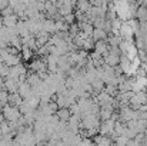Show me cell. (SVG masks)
I'll return each mask as SVG.
<instances>
[{
    "label": "cell",
    "mask_w": 147,
    "mask_h": 146,
    "mask_svg": "<svg viewBox=\"0 0 147 146\" xmlns=\"http://www.w3.org/2000/svg\"><path fill=\"white\" fill-rule=\"evenodd\" d=\"M104 63L109 65V66H111V67L117 66L120 63V53H116V52H110L109 50V53L104 56Z\"/></svg>",
    "instance_id": "7a4b0ae2"
},
{
    "label": "cell",
    "mask_w": 147,
    "mask_h": 146,
    "mask_svg": "<svg viewBox=\"0 0 147 146\" xmlns=\"http://www.w3.org/2000/svg\"><path fill=\"white\" fill-rule=\"evenodd\" d=\"M92 37L94 39V42L97 40H107L109 37V33L104 30V29H98V27H94L93 33H92Z\"/></svg>",
    "instance_id": "9c48e42d"
},
{
    "label": "cell",
    "mask_w": 147,
    "mask_h": 146,
    "mask_svg": "<svg viewBox=\"0 0 147 146\" xmlns=\"http://www.w3.org/2000/svg\"><path fill=\"white\" fill-rule=\"evenodd\" d=\"M64 22H66L67 24L76 23V22H77V20H76V14H74V13H69L67 16H64Z\"/></svg>",
    "instance_id": "4fadbf2b"
},
{
    "label": "cell",
    "mask_w": 147,
    "mask_h": 146,
    "mask_svg": "<svg viewBox=\"0 0 147 146\" xmlns=\"http://www.w3.org/2000/svg\"><path fill=\"white\" fill-rule=\"evenodd\" d=\"M9 103V92L6 90V89H3L1 92H0V107H3L4 105H7Z\"/></svg>",
    "instance_id": "7c38bea8"
},
{
    "label": "cell",
    "mask_w": 147,
    "mask_h": 146,
    "mask_svg": "<svg viewBox=\"0 0 147 146\" xmlns=\"http://www.w3.org/2000/svg\"><path fill=\"white\" fill-rule=\"evenodd\" d=\"M23 102H24V99L19 93V90L17 92H13V93H9V105H11V106H20Z\"/></svg>",
    "instance_id": "8992f818"
},
{
    "label": "cell",
    "mask_w": 147,
    "mask_h": 146,
    "mask_svg": "<svg viewBox=\"0 0 147 146\" xmlns=\"http://www.w3.org/2000/svg\"><path fill=\"white\" fill-rule=\"evenodd\" d=\"M4 89L9 92V93H13V92H17L19 90V82L11 79V77H6L4 79Z\"/></svg>",
    "instance_id": "5b68a950"
},
{
    "label": "cell",
    "mask_w": 147,
    "mask_h": 146,
    "mask_svg": "<svg viewBox=\"0 0 147 146\" xmlns=\"http://www.w3.org/2000/svg\"><path fill=\"white\" fill-rule=\"evenodd\" d=\"M33 52H34V50H32L27 45H23V48H22V57H23L24 60H29V59H32Z\"/></svg>",
    "instance_id": "8fae6325"
},
{
    "label": "cell",
    "mask_w": 147,
    "mask_h": 146,
    "mask_svg": "<svg viewBox=\"0 0 147 146\" xmlns=\"http://www.w3.org/2000/svg\"><path fill=\"white\" fill-rule=\"evenodd\" d=\"M3 115H4V119L9 120V122H14V120H19L20 116H22V112H20V107L19 106H11V105H4L3 106Z\"/></svg>",
    "instance_id": "6da1fadb"
},
{
    "label": "cell",
    "mask_w": 147,
    "mask_h": 146,
    "mask_svg": "<svg viewBox=\"0 0 147 146\" xmlns=\"http://www.w3.org/2000/svg\"><path fill=\"white\" fill-rule=\"evenodd\" d=\"M59 120H63V122H69L70 117H71V112L69 107H59V110L56 112Z\"/></svg>",
    "instance_id": "52a82bcc"
},
{
    "label": "cell",
    "mask_w": 147,
    "mask_h": 146,
    "mask_svg": "<svg viewBox=\"0 0 147 146\" xmlns=\"http://www.w3.org/2000/svg\"><path fill=\"white\" fill-rule=\"evenodd\" d=\"M94 50L98 52L100 54H103V57H104L109 53V50H110V45H109L107 40H97L94 43Z\"/></svg>",
    "instance_id": "277c9868"
},
{
    "label": "cell",
    "mask_w": 147,
    "mask_h": 146,
    "mask_svg": "<svg viewBox=\"0 0 147 146\" xmlns=\"http://www.w3.org/2000/svg\"><path fill=\"white\" fill-rule=\"evenodd\" d=\"M136 19L140 23H146L147 22V7L146 4H140L136 10Z\"/></svg>",
    "instance_id": "ba28073f"
},
{
    "label": "cell",
    "mask_w": 147,
    "mask_h": 146,
    "mask_svg": "<svg viewBox=\"0 0 147 146\" xmlns=\"http://www.w3.org/2000/svg\"><path fill=\"white\" fill-rule=\"evenodd\" d=\"M93 143H96V145H101V146H109V145H113V143H114V141H113V138H111V136L100 133V135H96V136L93 138Z\"/></svg>",
    "instance_id": "3957f363"
},
{
    "label": "cell",
    "mask_w": 147,
    "mask_h": 146,
    "mask_svg": "<svg viewBox=\"0 0 147 146\" xmlns=\"http://www.w3.org/2000/svg\"><path fill=\"white\" fill-rule=\"evenodd\" d=\"M14 13V9L11 7V6H7V7H4V9H1L0 10V14L4 17V16H9V14H13Z\"/></svg>",
    "instance_id": "5bb4252c"
},
{
    "label": "cell",
    "mask_w": 147,
    "mask_h": 146,
    "mask_svg": "<svg viewBox=\"0 0 147 146\" xmlns=\"http://www.w3.org/2000/svg\"><path fill=\"white\" fill-rule=\"evenodd\" d=\"M19 19H20V17H19L16 13H13V14L4 16V17H3V22H4V26H7V27H13V26L17 24Z\"/></svg>",
    "instance_id": "30bf717a"
},
{
    "label": "cell",
    "mask_w": 147,
    "mask_h": 146,
    "mask_svg": "<svg viewBox=\"0 0 147 146\" xmlns=\"http://www.w3.org/2000/svg\"><path fill=\"white\" fill-rule=\"evenodd\" d=\"M3 119H4V115H3V112H0V125H1Z\"/></svg>",
    "instance_id": "9a60e30c"
}]
</instances>
